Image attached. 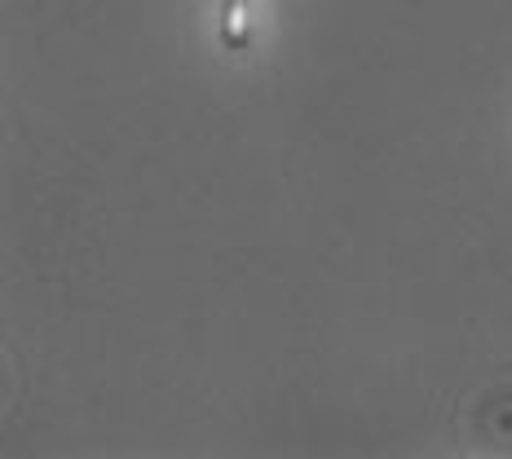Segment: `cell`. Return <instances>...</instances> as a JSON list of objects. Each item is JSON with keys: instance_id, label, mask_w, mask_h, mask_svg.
Masks as SVG:
<instances>
[{"instance_id": "cell-1", "label": "cell", "mask_w": 512, "mask_h": 459, "mask_svg": "<svg viewBox=\"0 0 512 459\" xmlns=\"http://www.w3.org/2000/svg\"><path fill=\"white\" fill-rule=\"evenodd\" d=\"M221 45H226V53H248L252 45L248 0H221Z\"/></svg>"}]
</instances>
